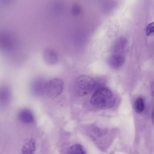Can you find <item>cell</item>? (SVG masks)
Returning <instances> with one entry per match:
<instances>
[{"label":"cell","mask_w":154,"mask_h":154,"mask_svg":"<svg viewBox=\"0 0 154 154\" xmlns=\"http://www.w3.org/2000/svg\"><path fill=\"white\" fill-rule=\"evenodd\" d=\"M115 98L112 92L105 87L98 88L92 95L90 100L91 105L99 109L112 107L115 102Z\"/></svg>","instance_id":"1"},{"label":"cell","mask_w":154,"mask_h":154,"mask_svg":"<svg viewBox=\"0 0 154 154\" xmlns=\"http://www.w3.org/2000/svg\"><path fill=\"white\" fill-rule=\"evenodd\" d=\"M75 91L79 96H82L91 92L95 87V80L85 75L78 77L74 82Z\"/></svg>","instance_id":"2"},{"label":"cell","mask_w":154,"mask_h":154,"mask_svg":"<svg viewBox=\"0 0 154 154\" xmlns=\"http://www.w3.org/2000/svg\"><path fill=\"white\" fill-rule=\"evenodd\" d=\"M64 85V82L61 79L59 78L52 79L48 81L45 92L50 98L56 97L62 92Z\"/></svg>","instance_id":"3"},{"label":"cell","mask_w":154,"mask_h":154,"mask_svg":"<svg viewBox=\"0 0 154 154\" xmlns=\"http://www.w3.org/2000/svg\"><path fill=\"white\" fill-rule=\"evenodd\" d=\"M14 39L10 34L7 33H2L0 35V45L2 50L7 52L12 51L15 46Z\"/></svg>","instance_id":"4"},{"label":"cell","mask_w":154,"mask_h":154,"mask_svg":"<svg viewBox=\"0 0 154 154\" xmlns=\"http://www.w3.org/2000/svg\"><path fill=\"white\" fill-rule=\"evenodd\" d=\"M43 57L45 62L49 65L55 64L58 60L57 52L53 49L49 47L46 48L44 49Z\"/></svg>","instance_id":"5"},{"label":"cell","mask_w":154,"mask_h":154,"mask_svg":"<svg viewBox=\"0 0 154 154\" xmlns=\"http://www.w3.org/2000/svg\"><path fill=\"white\" fill-rule=\"evenodd\" d=\"M17 116L21 122L26 124H31L35 121L33 113L30 110L27 108L21 109L18 113Z\"/></svg>","instance_id":"6"},{"label":"cell","mask_w":154,"mask_h":154,"mask_svg":"<svg viewBox=\"0 0 154 154\" xmlns=\"http://www.w3.org/2000/svg\"><path fill=\"white\" fill-rule=\"evenodd\" d=\"M48 81L42 77H38L34 79L31 84L33 91L35 93L45 92V88Z\"/></svg>","instance_id":"7"},{"label":"cell","mask_w":154,"mask_h":154,"mask_svg":"<svg viewBox=\"0 0 154 154\" xmlns=\"http://www.w3.org/2000/svg\"><path fill=\"white\" fill-rule=\"evenodd\" d=\"M125 58L121 54H114L111 55L108 59L109 66L113 69H117L122 66L124 63Z\"/></svg>","instance_id":"8"},{"label":"cell","mask_w":154,"mask_h":154,"mask_svg":"<svg viewBox=\"0 0 154 154\" xmlns=\"http://www.w3.org/2000/svg\"><path fill=\"white\" fill-rule=\"evenodd\" d=\"M36 149L35 142L34 140L30 138L26 140L21 149L23 154H32L34 153Z\"/></svg>","instance_id":"9"},{"label":"cell","mask_w":154,"mask_h":154,"mask_svg":"<svg viewBox=\"0 0 154 154\" xmlns=\"http://www.w3.org/2000/svg\"><path fill=\"white\" fill-rule=\"evenodd\" d=\"M127 42V40L124 37H121L115 41L111 47L112 52L117 54L125 48Z\"/></svg>","instance_id":"10"},{"label":"cell","mask_w":154,"mask_h":154,"mask_svg":"<svg viewBox=\"0 0 154 154\" xmlns=\"http://www.w3.org/2000/svg\"><path fill=\"white\" fill-rule=\"evenodd\" d=\"M89 133L90 136L94 138H97L104 135L106 132L105 129L102 128L94 125L89 127Z\"/></svg>","instance_id":"11"},{"label":"cell","mask_w":154,"mask_h":154,"mask_svg":"<svg viewBox=\"0 0 154 154\" xmlns=\"http://www.w3.org/2000/svg\"><path fill=\"white\" fill-rule=\"evenodd\" d=\"M69 154H82L86 153V151L83 146L81 144H74L69 148L68 151Z\"/></svg>","instance_id":"12"},{"label":"cell","mask_w":154,"mask_h":154,"mask_svg":"<svg viewBox=\"0 0 154 154\" xmlns=\"http://www.w3.org/2000/svg\"><path fill=\"white\" fill-rule=\"evenodd\" d=\"M134 106L135 111L137 113L142 112L144 108V104L143 99L140 97L137 98L135 100Z\"/></svg>","instance_id":"13"},{"label":"cell","mask_w":154,"mask_h":154,"mask_svg":"<svg viewBox=\"0 0 154 154\" xmlns=\"http://www.w3.org/2000/svg\"><path fill=\"white\" fill-rule=\"evenodd\" d=\"M10 92L9 89L7 88L3 87L0 89L1 100L5 101L9 97Z\"/></svg>","instance_id":"14"},{"label":"cell","mask_w":154,"mask_h":154,"mask_svg":"<svg viewBox=\"0 0 154 154\" xmlns=\"http://www.w3.org/2000/svg\"><path fill=\"white\" fill-rule=\"evenodd\" d=\"M146 32L147 36H149L154 33V21L149 23L147 26Z\"/></svg>","instance_id":"15"},{"label":"cell","mask_w":154,"mask_h":154,"mask_svg":"<svg viewBox=\"0 0 154 154\" xmlns=\"http://www.w3.org/2000/svg\"><path fill=\"white\" fill-rule=\"evenodd\" d=\"M72 14L76 16L80 14L81 9L79 6L78 5H75L72 7Z\"/></svg>","instance_id":"16"},{"label":"cell","mask_w":154,"mask_h":154,"mask_svg":"<svg viewBox=\"0 0 154 154\" xmlns=\"http://www.w3.org/2000/svg\"><path fill=\"white\" fill-rule=\"evenodd\" d=\"M151 88L152 94L154 96V81L151 84Z\"/></svg>","instance_id":"17"}]
</instances>
